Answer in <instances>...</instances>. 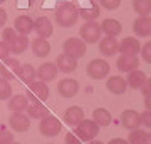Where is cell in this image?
Here are the masks:
<instances>
[{
  "instance_id": "1",
  "label": "cell",
  "mask_w": 151,
  "mask_h": 144,
  "mask_svg": "<svg viewBox=\"0 0 151 144\" xmlns=\"http://www.w3.org/2000/svg\"><path fill=\"white\" fill-rule=\"evenodd\" d=\"M79 19V9L72 2H62L55 9V22L62 29H69L77 22Z\"/></svg>"
},
{
  "instance_id": "2",
  "label": "cell",
  "mask_w": 151,
  "mask_h": 144,
  "mask_svg": "<svg viewBox=\"0 0 151 144\" xmlns=\"http://www.w3.org/2000/svg\"><path fill=\"white\" fill-rule=\"evenodd\" d=\"M76 134H77V138L81 141H84V143L87 141L89 143V141H92L99 134V126L92 119H82L81 123L76 126Z\"/></svg>"
},
{
  "instance_id": "3",
  "label": "cell",
  "mask_w": 151,
  "mask_h": 144,
  "mask_svg": "<svg viewBox=\"0 0 151 144\" xmlns=\"http://www.w3.org/2000/svg\"><path fill=\"white\" fill-rule=\"evenodd\" d=\"M79 34H81V39L86 44H96L97 40H101L103 30H101V25L96 20H91V22H86L81 27Z\"/></svg>"
},
{
  "instance_id": "4",
  "label": "cell",
  "mask_w": 151,
  "mask_h": 144,
  "mask_svg": "<svg viewBox=\"0 0 151 144\" xmlns=\"http://www.w3.org/2000/svg\"><path fill=\"white\" fill-rule=\"evenodd\" d=\"M49 94H50V89H49L47 82H44V80H32V82L29 84V96H27V99L30 102L47 101Z\"/></svg>"
},
{
  "instance_id": "5",
  "label": "cell",
  "mask_w": 151,
  "mask_h": 144,
  "mask_svg": "<svg viewBox=\"0 0 151 144\" xmlns=\"http://www.w3.org/2000/svg\"><path fill=\"white\" fill-rule=\"evenodd\" d=\"M62 49H64V54L72 55V57H76V59L86 55V42H84L82 39H79V37L65 39L64 44H62Z\"/></svg>"
},
{
  "instance_id": "6",
  "label": "cell",
  "mask_w": 151,
  "mask_h": 144,
  "mask_svg": "<svg viewBox=\"0 0 151 144\" xmlns=\"http://www.w3.org/2000/svg\"><path fill=\"white\" fill-rule=\"evenodd\" d=\"M109 64L106 62L104 59H92L89 64H87V75L94 80H99V79H104L108 77L109 74Z\"/></svg>"
},
{
  "instance_id": "7",
  "label": "cell",
  "mask_w": 151,
  "mask_h": 144,
  "mask_svg": "<svg viewBox=\"0 0 151 144\" xmlns=\"http://www.w3.org/2000/svg\"><path fill=\"white\" fill-rule=\"evenodd\" d=\"M60 129H62V123H60L55 116H50V114H47L45 117H42V121H40V124H39L40 134L49 136V138L57 136V134L60 133Z\"/></svg>"
},
{
  "instance_id": "8",
  "label": "cell",
  "mask_w": 151,
  "mask_h": 144,
  "mask_svg": "<svg viewBox=\"0 0 151 144\" xmlns=\"http://www.w3.org/2000/svg\"><path fill=\"white\" fill-rule=\"evenodd\" d=\"M20 65L22 64L15 57H7V59H4V62L0 65V77H4L7 80H14L19 75Z\"/></svg>"
},
{
  "instance_id": "9",
  "label": "cell",
  "mask_w": 151,
  "mask_h": 144,
  "mask_svg": "<svg viewBox=\"0 0 151 144\" xmlns=\"http://www.w3.org/2000/svg\"><path fill=\"white\" fill-rule=\"evenodd\" d=\"M29 116H25L24 112H12V116L9 117V126L12 131L15 133H25L30 128V121Z\"/></svg>"
},
{
  "instance_id": "10",
  "label": "cell",
  "mask_w": 151,
  "mask_h": 144,
  "mask_svg": "<svg viewBox=\"0 0 151 144\" xmlns=\"http://www.w3.org/2000/svg\"><path fill=\"white\" fill-rule=\"evenodd\" d=\"M57 92H59V96L62 97H74L77 96V92H79V82L76 79H70V77H65L59 82L57 85Z\"/></svg>"
},
{
  "instance_id": "11",
  "label": "cell",
  "mask_w": 151,
  "mask_h": 144,
  "mask_svg": "<svg viewBox=\"0 0 151 144\" xmlns=\"http://www.w3.org/2000/svg\"><path fill=\"white\" fill-rule=\"evenodd\" d=\"M141 50V44L136 37H126L121 40L118 52H121L123 55H138Z\"/></svg>"
},
{
  "instance_id": "12",
  "label": "cell",
  "mask_w": 151,
  "mask_h": 144,
  "mask_svg": "<svg viewBox=\"0 0 151 144\" xmlns=\"http://www.w3.org/2000/svg\"><path fill=\"white\" fill-rule=\"evenodd\" d=\"M133 30L138 37H150L151 35V17L139 15L133 24Z\"/></svg>"
},
{
  "instance_id": "13",
  "label": "cell",
  "mask_w": 151,
  "mask_h": 144,
  "mask_svg": "<svg viewBox=\"0 0 151 144\" xmlns=\"http://www.w3.org/2000/svg\"><path fill=\"white\" fill-rule=\"evenodd\" d=\"M116 67H118L121 72H131V70H136L139 67V59L138 55H119L118 62H116Z\"/></svg>"
},
{
  "instance_id": "14",
  "label": "cell",
  "mask_w": 151,
  "mask_h": 144,
  "mask_svg": "<svg viewBox=\"0 0 151 144\" xmlns=\"http://www.w3.org/2000/svg\"><path fill=\"white\" fill-rule=\"evenodd\" d=\"M55 65H57V69L60 72L70 74V72H74L77 69V59L72 57V55H67V54H60L57 60H55Z\"/></svg>"
},
{
  "instance_id": "15",
  "label": "cell",
  "mask_w": 151,
  "mask_h": 144,
  "mask_svg": "<svg viewBox=\"0 0 151 144\" xmlns=\"http://www.w3.org/2000/svg\"><path fill=\"white\" fill-rule=\"evenodd\" d=\"M106 87H108V91L114 96H121L126 92L128 89V84H126V79H123L121 75H113V77H109L106 80Z\"/></svg>"
},
{
  "instance_id": "16",
  "label": "cell",
  "mask_w": 151,
  "mask_h": 144,
  "mask_svg": "<svg viewBox=\"0 0 151 144\" xmlns=\"http://www.w3.org/2000/svg\"><path fill=\"white\" fill-rule=\"evenodd\" d=\"M57 72H59V69H57V65L54 62H45V64L39 65L37 77L44 82H50V80H54L57 77Z\"/></svg>"
},
{
  "instance_id": "17",
  "label": "cell",
  "mask_w": 151,
  "mask_h": 144,
  "mask_svg": "<svg viewBox=\"0 0 151 144\" xmlns=\"http://www.w3.org/2000/svg\"><path fill=\"white\" fill-rule=\"evenodd\" d=\"M34 30L39 37L49 39L52 35V22L47 17H39L37 20H34Z\"/></svg>"
},
{
  "instance_id": "18",
  "label": "cell",
  "mask_w": 151,
  "mask_h": 144,
  "mask_svg": "<svg viewBox=\"0 0 151 144\" xmlns=\"http://www.w3.org/2000/svg\"><path fill=\"white\" fill-rule=\"evenodd\" d=\"M118 49H119V42L116 40V37L106 35L99 42V52L103 54V55H106V57H111L114 54H118Z\"/></svg>"
},
{
  "instance_id": "19",
  "label": "cell",
  "mask_w": 151,
  "mask_h": 144,
  "mask_svg": "<svg viewBox=\"0 0 151 144\" xmlns=\"http://www.w3.org/2000/svg\"><path fill=\"white\" fill-rule=\"evenodd\" d=\"M14 29L19 35H29L34 30V20L29 15H19L14 22Z\"/></svg>"
},
{
  "instance_id": "20",
  "label": "cell",
  "mask_w": 151,
  "mask_h": 144,
  "mask_svg": "<svg viewBox=\"0 0 151 144\" xmlns=\"http://www.w3.org/2000/svg\"><path fill=\"white\" fill-rule=\"evenodd\" d=\"M121 124H123L126 129H129V131L139 128V124H141L139 114L136 111H133V109H126V111L121 114Z\"/></svg>"
},
{
  "instance_id": "21",
  "label": "cell",
  "mask_w": 151,
  "mask_h": 144,
  "mask_svg": "<svg viewBox=\"0 0 151 144\" xmlns=\"http://www.w3.org/2000/svg\"><path fill=\"white\" fill-rule=\"evenodd\" d=\"M82 119H84V111H82L79 106H70L69 109L64 112L65 124H69V126H72V128H76Z\"/></svg>"
},
{
  "instance_id": "22",
  "label": "cell",
  "mask_w": 151,
  "mask_h": 144,
  "mask_svg": "<svg viewBox=\"0 0 151 144\" xmlns=\"http://www.w3.org/2000/svg\"><path fill=\"white\" fill-rule=\"evenodd\" d=\"M101 30H103V34H106L109 37H116V35H119L123 32V25L116 19H104L103 24H101Z\"/></svg>"
},
{
  "instance_id": "23",
  "label": "cell",
  "mask_w": 151,
  "mask_h": 144,
  "mask_svg": "<svg viewBox=\"0 0 151 144\" xmlns=\"http://www.w3.org/2000/svg\"><path fill=\"white\" fill-rule=\"evenodd\" d=\"M146 74L143 72V70L136 69V70H131V72H128V79H126V84H128V87H131V89H141V85L146 82Z\"/></svg>"
},
{
  "instance_id": "24",
  "label": "cell",
  "mask_w": 151,
  "mask_h": 144,
  "mask_svg": "<svg viewBox=\"0 0 151 144\" xmlns=\"http://www.w3.org/2000/svg\"><path fill=\"white\" fill-rule=\"evenodd\" d=\"M25 111H27V116L29 117H32V119H42V117H45V116L49 114V109L44 106L40 101L30 102Z\"/></svg>"
},
{
  "instance_id": "25",
  "label": "cell",
  "mask_w": 151,
  "mask_h": 144,
  "mask_svg": "<svg viewBox=\"0 0 151 144\" xmlns=\"http://www.w3.org/2000/svg\"><path fill=\"white\" fill-rule=\"evenodd\" d=\"M32 52L37 55V57H47L50 54V44H49L47 39L37 37L32 40Z\"/></svg>"
},
{
  "instance_id": "26",
  "label": "cell",
  "mask_w": 151,
  "mask_h": 144,
  "mask_svg": "<svg viewBox=\"0 0 151 144\" xmlns=\"http://www.w3.org/2000/svg\"><path fill=\"white\" fill-rule=\"evenodd\" d=\"M29 106V99L22 94H15L9 99V109L12 112H24Z\"/></svg>"
},
{
  "instance_id": "27",
  "label": "cell",
  "mask_w": 151,
  "mask_h": 144,
  "mask_svg": "<svg viewBox=\"0 0 151 144\" xmlns=\"http://www.w3.org/2000/svg\"><path fill=\"white\" fill-rule=\"evenodd\" d=\"M111 112L108 111V109H103V107H99V109H96V111L92 112V121L99 126V128H106V126H109L111 124Z\"/></svg>"
},
{
  "instance_id": "28",
  "label": "cell",
  "mask_w": 151,
  "mask_h": 144,
  "mask_svg": "<svg viewBox=\"0 0 151 144\" xmlns=\"http://www.w3.org/2000/svg\"><path fill=\"white\" fill-rule=\"evenodd\" d=\"M17 77H20V79L24 80L25 84H30V82H32V80L37 77V70L34 69L32 64H22Z\"/></svg>"
},
{
  "instance_id": "29",
  "label": "cell",
  "mask_w": 151,
  "mask_h": 144,
  "mask_svg": "<svg viewBox=\"0 0 151 144\" xmlns=\"http://www.w3.org/2000/svg\"><path fill=\"white\" fill-rule=\"evenodd\" d=\"M29 49V37L27 35H19L17 40L10 45V52L12 54H24Z\"/></svg>"
},
{
  "instance_id": "30",
  "label": "cell",
  "mask_w": 151,
  "mask_h": 144,
  "mask_svg": "<svg viewBox=\"0 0 151 144\" xmlns=\"http://www.w3.org/2000/svg\"><path fill=\"white\" fill-rule=\"evenodd\" d=\"M133 9L138 15H150L151 0H133Z\"/></svg>"
},
{
  "instance_id": "31",
  "label": "cell",
  "mask_w": 151,
  "mask_h": 144,
  "mask_svg": "<svg viewBox=\"0 0 151 144\" xmlns=\"http://www.w3.org/2000/svg\"><path fill=\"white\" fill-rule=\"evenodd\" d=\"M101 10H99V5H92L91 9H82L79 10V17H82L86 22H91V20H96L99 17Z\"/></svg>"
},
{
  "instance_id": "32",
  "label": "cell",
  "mask_w": 151,
  "mask_h": 144,
  "mask_svg": "<svg viewBox=\"0 0 151 144\" xmlns=\"http://www.w3.org/2000/svg\"><path fill=\"white\" fill-rule=\"evenodd\" d=\"M12 97V85L4 77H0V101H9Z\"/></svg>"
},
{
  "instance_id": "33",
  "label": "cell",
  "mask_w": 151,
  "mask_h": 144,
  "mask_svg": "<svg viewBox=\"0 0 151 144\" xmlns=\"http://www.w3.org/2000/svg\"><path fill=\"white\" fill-rule=\"evenodd\" d=\"M145 138H146V131L136 128V129L131 131L129 138H128V143L129 144H143L145 143Z\"/></svg>"
},
{
  "instance_id": "34",
  "label": "cell",
  "mask_w": 151,
  "mask_h": 144,
  "mask_svg": "<svg viewBox=\"0 0 151 144\" xmlns=\"http://www.w3.org/2000/svg\"><path fill=\"white\" fill-rule=\"evenodd\" d=\"M17 32H15V29H10V27H7V29H4L2 30V40L5 44H9V45H12V44L17 40Z\"/></svg>"
},
{
  "instance_id": "35",
  "label": "cell",
  "mask_w": 151,
  "mask_h": 144,
  "mask_svg": "<svg viewBox=\"0 0 151 144\" xmlns=\"http://www.w3.org/2000/svg\"><path fill=\"white\" fill-rule=\"evenodd\" d=\"M14 143V134L5 128H0V144H10Z\"/></svg>"
},
{
  "instance_id": "36",
  "label": "cell",
  "mask_w": 151,
  "mask_h": 144,
  "mask_svg": "<svg viewBox=\"0 0 151 144\" xmlns=\"http://www.w3.org/2000/svg\"><path fill=\"white\" fill-rule=\"evenodd\" d=\"M141 57L146 64H151V42H146L143 47H141Z\"/></svg>"
},
{
  "instance_id": "37",
  "label": "cell",
  "mask_w": 151,
  "mask_h": 144,
  "mask_svg": "<svg viewBox=\"0 0 151 144\" xmlns=\"http://www.w3.org/2000/svg\"><path fill=\"white\" fill-rule=\"evenodd\" d=\"M139 119H141V124L143 126H146L148 129H151V111H143L139 114Z\"/></svg>"
},
{
  "instance_id": "38",
  "label": "cell",
  "mask_w": 151,
  "mask_h": 144,
  "mask_svg": "<svg viewBox=\"0 0 151 144\" xmlns=\"http://www.w3.org/2000/svg\"><path fill=\"white\" fill-rule=\"evenodd\" d=\"M10 45L9 44H5L4 40H0V59L4 60L7 59V57H10Z\"/></svg>"
},
{
  "instance_id": "39",
  "label": "cell",
  "mask_w": 151,
  "mask_h": 144,
  "mask_svg": "<svg viewBox=\"0 0 151 144\" xmlns=\"http://www.w3.org/2000/svg\"><path fill=\"white\" fill-rule=\"evenodd\" d=\"M101 2V5L104 9H108V10H114V9H118L119 4H121V0H99Z\"/></svg>"
},
{
  "instance_id": "40",
  "label": "cell",
  "mask_w": 151,
  "mask_h": 144,
  "mask_svg": "<svg viewBox=\"0 0 151 144\" xmlns=\"http://www.w3.org/2000/svg\"><path fill=\"white\" fill-rule=\"evenodd\" d=\"M65 144H82V141L77 138L76 133H67L65 134Z\"/></svg>"
},
{
  "instance_id": "41",
  "label": "cell",
  "mask_w": 151,
  "mask_h": 144,
  "mask_svg": "<svg viewBox=\"0 0 151 144\" xmlns=\"http://www.w3.org/2000/svg\"><path fill=\"white\" fill-rule=\"evenodd\" d=\"M141 92H143V96L145 97L151 96V79H146V82L141 85Z\"/></svg>"
},
{
  "instance_id": "42",
  "label": "cell",
  "mask_w": 151,
  "mask_h": 144,
  "mask_svg": "<svg viewBox=\"0 0 151 144\" xmlns=\"http://www.w3.org/2000/svg\"><path fill=\"white\" fill-rule=\"evenodd\" d=\"M7 22V12L4 9H0V27H4Z\"/></svg>"
},
{
  "instance_id": "43",
  "label": "cell",
  "mask_w": 151,
  "mask_h": 144,
  "mask_svg": "<svg viewBox=\"0 0 151 144\" xmlns=\"http://www.w3.org/2000/svg\"><path fill=\"white\" fill-rule=\"evenodd\" d=\"M109 144H129V143H128L126 139H123V138H116V139H111Z\"/></svg>"
},
{
  "instance_id": "44",
  "label": "cell",
  "mask_w": 151,
  "mask_h": 144,
  "mask_svg": "<svg viewBox=\"0 0 151 144\" xmlns=\"http://www.w3.org/2000/svg\"><path fill=\"white\" fill-rule=\"evenodd\" d=\"M145 107H146V111H151V96L145 97Z\"/></svg>"
},
{
  "instance_id": "45",
  "label": "cell",
  "mask_w": 151,
  "mask_h": 144,
  "mask_svg": "<svg viewBox=\"0 0 151 144\" xmlns=\"http://www.w3.org/2000/svg\"><path fill=\"white\" fill-rule=\"evenodd\" d=\"M143 144H151V134L146 133V138H145V143Z\"/></svg>"
},
{
  "instance_id": "46",
  "label": "cell",
  "mask_w": 151,
  "mask_h": 144,
  "mask_svg": "<svg viewBox=\"0 0 151 144\" xmlns=\"http://www.w3.org/2000/svg\"><path fill=\"white\" fill-rule=\"evenodd\" d=\"M89 144H103V143H101V141H94V139H92V141H89Z\"/></svg>"
},
{
  "instance_id": "47",
  "label": "cell",
  "mask_w": 151,
  "mask_h": 144,
  "mask_svg": "<svg viewBox=\"0 0 151 144\" xmlns=\"http://www.w3.org/2000/svg\"><path fill=\"white\" fill-rule=\"evenodd\" d=\"M10 144H20V143H15V141H14V143H10Z\"/></svg>"
},
{
  "instance_id": "48",
  "label": "cell",
  "mask_w": 151,
  "mask_h": 144,
  "mask_svg": "<svg viewBox=\"0 0 151 144\" xmlns=\"http://www.w3.org/2000/svg\"><path fill=\"white\" fill-rule=\"evenodd\" d=\"M4 2H5V0H0V4H4Z\"/></svg>"
}]
</instances>
